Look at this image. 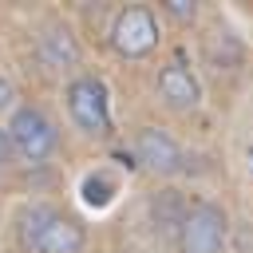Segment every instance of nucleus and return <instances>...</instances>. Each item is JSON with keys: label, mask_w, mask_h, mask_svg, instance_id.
<instances>
[{"label": "nucleus", "mask_w": 253, "mask_h": 253, "mask_svg": "<svg viewBox=\"0 0 253 253\" xmlns=\"http://www.w3.org/2000/svg\"><path fill=\"white\" fill-rule=\"evenodd\" d=\"M12 99H16V91H12V83L0 75V111H4V107H12Z\"/></svg>", "instance_id": "obj_12"}, {"label": "nucleus", "mask_w": 253, "mask_h": 253, "mask_svg": "<svg viewBox=\"0 0 253 253\" xmlns=\"http://www.w3.org/2000/svg\"><path fill=\"white\" fill-rule=\"evenodd\" d=\"M134 154H138V162H142L150 174H174V170L182 166V150H178V142H174L166 130H158V126L138 130V138H134Z\"/></svg>", "instance_id": "obj_5"}, {"label": "nucleus", "mask_w": 253, "mask_h": 253, "mask_svg": "<svg viewBox=\"0 0 253 253\" xmlns=\"http://www.w3.org/2000/svg\"><path fill=\"white\" fill-rule=\"evenodd\" d=\"M158 91H162V99L170 107H194L198 103V79L182 63H166L158 71Z\"/></svg>", "instance_id": "obj_7"}, {"label": "nucleus", "mask_w": 253, "mask_h": 253, "mask_svg": "<svg viewBox=\"0 0 253 253\" xmlns=\"http://www.w3.org/2000/svg\"><path fill=\"white\" fill-rule=\"evenodd\" d=\"M40 55H43V63L47 67H71L75 59H79V47H75V40H71V32L67 28H47L43 36H40Z\"/></svg>", "instance_id": "obj_8"}, {"label": "nucleus", "mask_w": 253, "mask_h": 253, "mask_svg": "<svg viewBox=\"0 0 253 253\" xmlns=\"http://www.w3.org/2000/svg\"><path fill=\"white\" fill-rule=\"evenodd\" d=\"M12 158V138H8V126H0V166Z\"/></svg>", "instance_id": "obj_11"}, {"label": "nucleus", "mask_w": 253, "mask_h": 253, "mask_svg": "<svg viewBox=\"0 0 253 253\" xmlns=\"http://www.w3.org/2000/svg\"><path fill=\"white\" fill-rule=\"evenodd\" d=\"M225 241V213L210 202L194 206L182 221V253H221Z\"/></svg>", "instance_id": "obj_3"}, {"label": "nucleus", "mask_w": 253, "mask_h": 253, "mask_svg": "<svg viewBox=\"0 0 253 253\" xmlns=\"http://www.w3.org/2000/svg\"><path fill=\"white\" fill-rule=\"evenodd\" d=\"M47 221H51V210H43V206L24 210V217H20V241H24V249L36 245V237H40V229H43Z\"/></svg>", "instance_id": "obj_9"}, {"label": "nucleus", "mask_w": 253, "mask_h": 253, "mask_svg": "<svg viewBox=\"0 0 253 253\" xmlns=\"http://www.w3.org/2000/svg\"><path fill=\"white\" fill-rule=\"evenodd\" d=\"M79 249H83V225L59 213H51V221L40 229L32 245V253H79Z\"/></svg>", "instance_id": "obj_6"}, {"label": "nucleus", "mask_w": 253, "mask_h": 253, "mask_svg": "<svg viewBox=\"0 0 253 253\" xmlns=\"http://www.w3.org/2000/svg\"><path fill=\"white\" fill-rule=\"evenodd\" d=\"M67 111L79 123V130L87 134H107L111 130V115H107V91L99 79H75L67 87Z\"/></svg>", "instance_id": "obj_2"}, {"label": "nucleus", "mask_w": 253, "mask_h": 253, "mask_svg": "<svg viewBox=\"0 0 253 253\" xmlns=\"http://www.w3.org/2000/svg\"><path fill=\"white\" fill-rule=\"evenodd\" d=\"M111 43H115V51L126 55V59L146 55V51L158 43V24H154V16H150L146 8H126V12H119V20H115V28H111Z\"/></svg>", "instance_id": "obj_4"}, {"label": "nucleus", "mask_w": 253, "mask_h": 253, "mask_svg": "<svg viewBox=\"0 0 253 253\" xmlns=\"http://www.w3.org/2000/svg\"><path fill=\"white\" fill-rule=\"evenodd\" d=\"M8 138H12V150H20L28 162H40L55 146V126L36 107H20L12 115V123H8Z\"/></svg>", "instance_id": "obj_1"}, {"label": "nucleus", "mask_w": 253, "mask_h": 253, "mask_svg": "<svg viewBox=\"0 0 253 253\" xmlns=\"http://www.w3.org/2000/svg\"><path fill=\"white\" fill-rule=\"evenodd\" d=\"M162 8H166V12L174 16V20H182V24H190V20L198 16V8H194V0H166Z\"/></svg>", "instance_id": "obj_10"}]
</instances>
